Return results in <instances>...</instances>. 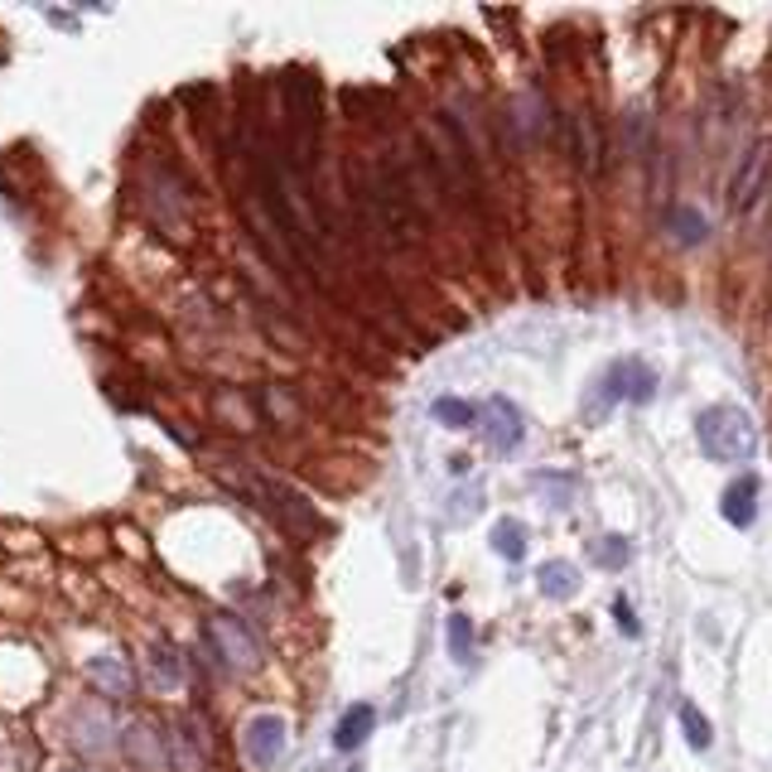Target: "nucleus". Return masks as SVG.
<instances>
[{"mask_svg":"<svg viewBox=\"0 0 772 772\" xmlns=\"http://www.w3.org/2000/svg\"><path fill=\"white\" fill-rule=\"evenodd\" d=\"M696 435H700L705 459H714V463H743V459L753 455V445H758V430H753L749 410H739V406H710V410H700Z\"/></svg>","mask_w":772,"mask_h":772,"instance_id":"obj_4","label":"nucleus"},{"mask_svg":"<svg viewBox=\"0 0 772 772\" xmlns=\"http://www.w3.org/2000/svg\"><path fill=\"white\" fill-rule=\"evenodd\" d=\"M435 420L449 425V430H469V425H473V406L459 401V396H439V401H435Z\"/></svg>","mask_w":772,"mask_h":772,"instance_id":"obj_21","label":"nucleus"},{"mask_svg":"<svg viewBox=\"0 0 772 772\" xmlns=\"http://www.w3.org/2000/svg\"><path fill=\"white\" fill-rule=\"evenodd\" d=\"M488 545L502 555V561H522L526 555V526L517 522V517H502V522H492Z\"/></svg>","mask_w":772,"mask_h":772,"instance_id":"obj_16","label":"nucleus"},{"mask_svg":"<svg viewBox=\"0 0 772 772\" xmlns=\"http://www.w3.org/2000/svg\"><path fill=\"white\" fill-rule=\"evenodd\" d=\"M87 686L106 700H131L136 696V671L126 667V657H97L87 661Z\"/></svg>","mask_w":772,"mask_h":772,"instance_id":"obj_11","label":"nucleus"},{"mask_svg":"<svg viewBox=\"0 0 772 772\" xmlns=\"http://www.w3.org/2000/svg\"><path fill=\"white\" fill-rule=\"evenodd\" d=\"M657 396V372H651L647 363H637V357H623V363H614L598 377V392L590 396V416H598V406H614V401H651Z\"/></svg>","mask_w":772,"mask_h":772,"instance_id":"obj_5","label":"nucleus"},{"mask_svg":"<svg viewBox=\"0 0 772 772\" xmlns=\"http://www.w3.org/2000/svg\"><path fill=\"white\" fill-rule=\"evenodd\" d=\"M445 637H449V651H455L459 667H469L473 661V623H469V614H449Z\"/></svg>","mask_w":772,"mask_h":772,"instance_id":"obj_19","label":"nucleus"},{"mask_svg":"<svg viewBox=\"0 0 772 772\" xmlns=\"http://www.w3.org/2000/svg\"><path fill=\"white\" fill-rule=\"evenodd\" d=\"M768 145H753V150L749 155H743V169H739V175H734V184H729V208H749L753 204V194H758V184H763L768 179Z\"/></svg>","mask_w":772,"mask_h":772,"instance_id":"obj_12","label":"nucleus"},{"mask_svg":"<svg viewBox=\"0 0 772 772\" xmlns=\"http://www.w3.org/2000/svg\"><path fill=\"white\" fill-rule=\"evenodd\" d=\"M353 194L357 204H363L367 222L377 228L392 247H410L420 237V212H416V198H410L406 179L396 175L392 165H377L367 169V175L353 179Z\"/></svg>","mask_w":772,"mask_h":772,"instance_id":"obj_2","label":"nucleus"},{"mask_svg":"<svg viewBox=\"0 0 772 772\" xmlns=\"http://www.w3.org/2000/svg\"><path fill=\"white\" fill-rule=\"evenodd\" d=\"M720 517L729 526H753V517H758V478H734V483L720 492Z\"/></svg>","mask_w":772,"mask_h":772,"instance_id":"obj_13","label":"nucleus"},{"mask_svg":"<svg viewBox=\"0 0 772 772\" xmlns=\"http://www.w3.org/2000/svg\"><path fill=\"white\" fill-rule=\"evenodd\" d=\"M372 729H377V710H372V705H348L338 729H334V749L338 753H357L372 739Z\"/></svg>","mask_w":772,"mask_h":772,"instance_id":"obj_14","label":"nucleus"},{"mask_svg":"<svg viewBox=\"0 0 772 772\" xmlns=\"http://www.w3.org/2000/svg\"><path fill=\"white\" fill-rule=\"evenodd\" d=\"M208 643H212V651L222 657V667H228V671H257L261 667L257 633H251L237 614H212L208 618Z\"/></svg>","mask_w":772,"mask_h":772,"instance_id":"obj_6","label":"nucleus"},{"mask_svg":"<svg viewBox=\"0 0 772 772\" xmlns=\"http://www.w3.org/2000/svg\"><path fill=\"white\" fill-rule=\"evenodd\" d=\"M281 97H285V175L304 184L319 159V131H324V87L310 69H285L281 77Z\"/></svg>","mask_w":772,"mask_h":772,"instance_id":"obj_1","label":"nucleus"},{"mask_svg":"<svg viewBox=\"0 0 772 772\" xmlns=\"http://www.w3.org/2000/svg\"><path fill=\"white\" fill-rule=\"evenodd\" d=\"M150 667H155V681L165 686V690H179L184 686V661H179L175 647H155L150 651Z\"/></svg>","mask_w":772,"mask_h":772,"instance_id":"obj_20","label":"nucleus"},{"mask_svg":"<svg viewBox=\"0 0 772 772\" xmlns=\"http://www.w3.org/2000/svg\"><path fill=\"white\" fill-rule=\"evenodd\" d=\"M594 561L608 565V570H623V565H628V541H623V536H604V541L594 545Z\"/></svg>","mask_w":772,"mask_h":772,"instance_id":"obj_22","label":"nucleus"},{"mask_svg":"<svg viewBox=\"0 0 772 772\" xmlns=\"http://www.w3.org/2000/svg\"><path fill=\"white\" fill-rule=\"evenodd\" d=\"M285 749V720L281 714H251L242 724V753L251 758V768H275V758Z\"/></svg>","mask_w":772,"mask_h":772,"instance_id":"obj_7","label":"nucleus"},{"mask_svg":"<svg viewBox=\"0 0 772 772\" xmlns=\"http://www.w3.org/2000/svg\"><path fill=\"white\" fill-rule=\"evenodd\" d=\"M122 743H126V758H131V763H136V768H145V772L169 768V753H165V729H155L150 720L126 724Z\"/></svg>","mask_w":772,"mask_h":772,"instance_id":"obj_10","label":"nucleus"},{"mask_svg":"<svg viewBox=\"0 0 772 772\" xmlns=\"http://www.w3.org/2000/svg\"><path fill=\"white\" fill-rule=\"evenodd\" d=\"M536 584H541L545 598H575L580 594V570L570 565V561H545Z\"/></svg>","mask_w":772,"mask_h":772,"instance_id":"obj_15","label":"nucleus"},{"mask_svg":"<svg viewBox=\"0 0 772 772\" xmlns=\"http://www.w3.org/2000/svg\"><path fill=\"white\" fill-rule=\"evenodd\" d=\"M676 714H681V729H686V743H690V749H710V720H705V710H700V705L696 700H681V705H676Z\"/></svg>","mask_w":772,"mask_h":772,"instance_id":"obj_18","label":"nucleus"},{"mask_svg":"<svg viewBox=\"0 0 772 772\" xmlns=\"http://www.w3.org/2000/svg\"><path fill=\"white\" fill-rule=\"evenodd\" d=\"M614 614H618V628L628 633V637H637V623H633V608H628V598H614Z\"/></svg>","mask_w":772,"mask_h":772,"instance_id":"obj_23","label":"nucleus"},{"mask_svg":"<svg viewBox=\"0 0 772 772\" xmlns=\"http://www.w3.org/2000/svg\"><path fill=\"white\" fill-rule=\"evenodd\" d=\"M483 435H488V449H498V455H512V449L522 445V435H526L522 410H517L508 396H492V401L483 406Z\"/></svg>","mask_w":772,"mask_h":772,"instance_id":"obj_9","label":"nucleus"},{"mask_svg":"<svg viewBox=\"0 0 772 772\" xmlns=\"http://www.w3.org/2000/svg\"><path fill=\"white\" fill-rule=\"evenodd\" d=\"M212 763V739L198 729V720H179L169 729V768L175 772H208Z\"/></svg>","mask_w":772,"mask_h":772,"instance_id":"obj_8","label":"nucleus"},{"mask_svg":"<svg viewBox=\"0 0 772 772\" xmlns=\"http://www.w3.org/2000/svg\"><path fill=\"white\" fill-rule=\"evenodd\" d=\"M598 150H604V140H598L594 112H590V106H580V112H575V159L584 169H598Z\"/></svg>","mask_w":772,"mask_h":772,"instance_id":"obj_17","label":"nucleus"},{"mask_svg":"<svg viewBox=\"0 0 772 772\" xmlns=\"http://www.w3.org/2000/svg\"><path fill=\"white\" fill-rule=\"evenodd\" d=\"M69 772H83V768H69Z\"/></svg>","mask_w":772,"mask_h":772,"instance_id":"obj_24","label":"nucleus"},{"mask_svg":"<svg viewBox=\"0 0 772 772\" xmlns=\"http://www.w3.org/2000/svg\"><path fill=\"white\" fill-rule=\"evenodd\" d=\"M218 478L232 492H242L247 502H257L261 512H271L275 522H281L285 531H295V536H314V531H319L314 508L300 498L295 488L275 483V478H265V473H251V469H218Z\"/></svg>","mask_w":772,"mask_h":772,"instance_id":"obj_3","label":"nucleus"}]
</instances>
